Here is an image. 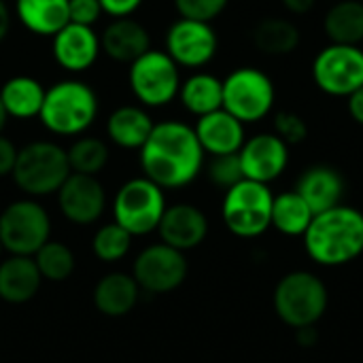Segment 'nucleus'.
<instances>
[{"mask_svg":"<svg viewBox=\"0 0 363 363\" xmlns=\"http://www.w3.org/2000/svg\"><path fill=\"white\" fill-rule=\"evenodd\" d=\"M274 100V83L259 68H236L223 81V108L242 123L262 121L266 115H270Z\"/></svg>","mask_w":363,"mask_h":363,"instance_id":"6e6552de","label":"nucleus"},{"mask_svg":"<svg viewBox=\"0 0 363 363\" xmlns=\"http://www.w3.org/2000/svg\"><path fill=\"white\" fill-rule=\"evenodd\" d=\"M132 234L128 230H123L119 223H106L102 225L91 240V249L94 255L100 262H119L128 255L130 247H132Z\"/></svg>","mask_w":363,"mask_h":363,"instance_id":"2f4dec72","label":"nucleus"},{"mask_svg":"<svg viewBox=\"0 0 363 363\" xmlns=\"http://www.w3.org/2000/svg\"><path fill=\"white\" fill-rule=\"evenodd\" d=\"M6 119H9V115H6L4 104H2V100H0V134H2V130H4V125H6Z\"/></svg>","mask_w":363,"mask_h":363,"instance_id":"37998d69","label":"nucleus"},{"mask_svg":"<svg viewBox=\"0 0 363 363\" xmlns=\"http://www.w3.org/2000/svg\"><path fill=\"white\" fill-rule=\"evenodd\" d=\"M347 108H349V115L353 117L355 123L363 125V87L355 89L351 96H347Z\"/></svg>","mask_w":363,"mask_h":363,"instance_id":"58836bf2","label":"nucleus"},{"mask_svg":"<svg viewBox=\"0 0 363 363\" xmlns=\"http://www.w3.org/2000/svg\"><path fill=\"white\" fill-rule=\"evenodd\" d=\"M102 13L100 0H68V15L72 23L94 26Z\"/></svg>","mask_w":363,"mask_h":363,"instance_id":"c9c22d12","label":"nucleus"},{"mask_svg":"<svg viewBox=\"0 0 363 363\" xmlns=\"http://www.w3.org/2000/svg\"><path fill=\"white\" fill-rule=\"evenodd\" d=\"M57 206L70 223L91 225L104 213L106 194L96 177L70 172L64 185L57 189Z\"/></svg>","mask_w":363,"mask_h":363,"instance_id":"2eb2a0df","label":"nucleus"},{"mask_svg":"<svg viewBox=\"0 0 363 363\" xmlns=\"http://www.w3.org/2000/svg\"><path fill=\"white\" fill-rule=\"evenodd\" d=\"M228 4L230 0H174V6L181 17L206 21V23L217 19L225 11Z\"/></svg>","mask_w":363,"mask_h":363,"instance_id":"f704fd0d","label":"nucleus"},{"mask_svg":"<svg viewBox=\"0 0 363 363\" xmlns=\"http://www.w3.org/2000/svg\"><path fill=\"white\" fill-rule=\"evenodd\" d=\"M238 157L245 179L268 185L287 170L289 145H285L274 132H264L245 140Z\"/></svg>","mask_w":363,"mask_h":363,"instance_id":"4468645a","label":"nucleus"},{"mask_svg":"<svg viewBox=\"0 0 363 363\" xmlns=\"http://www.w3.org/2000/svg\"><path fill=\"white\" fill-rule=\"evenodd\" d=\"M185 253L164 242L143 249L134 262V279L140 289L149 294H168L183 285L187 279Z\"/></svg>","mask_w":363,"mask_h":363,"instance_id":"f8f14e48","label":"nucleus"},{"mask_svg":"<svg viewBox=\"0 0 363 363\" xmlns=\"http://www.w3.org/2000/svg\"><path fill=\"white\" fill-rule=\"evenodd\" d=\"M98 117L96 91L77 79H66L45 91L38 113L40 123L57 136L83 134Z\"/></svg>","mask_w":363,"mask_h":363,"instance_id":"7ed1b4c3","label":"nucleus"},{"mask_svg":"<svg viewBox=\"0 0 363 363\" xmlns=\"http://www.w3.org/2000/svg\"><path fill=\"white\" fill-rule=\"evenodd\" d=\"M272 202L268 185L242 179L223 196V223L238 238H257L272 228Z\"/></svg>","mask_w":363,"mask_h":363,"instance_id":"423d86ee","label":"nucleus"},{"mask_svg":"<svg viewBox=\"0 0 363 363\" xmlns=\"http://www.w3.org/2000/svg\"><path fill=\"white\" fill-rule=\"evenodd\" d=\"M128 83L138 102L151 108L170 104L181 89L179 66L166 51L149 49L130 64Z\"/></svg>","mask_w":363,"mask_h":363,"instance_id":"1a4fd4ad","label":"nucleus"},{"mask_svg":"<svg viewBox=\"0 0 363 363\" xmlns=\"http://www.w3.org/2000/svg\"><path fill=\"white\" fill-rule=\"evenodd\" d=\"M140 296V287L134 277L123 272H111L102 277L94 287V304L106 317L128 315Z\"/></svg>","mask_w":363,"mask_h":363,"instance_id":"4be33fe9","label":"nucleus"},{"mask_svg":"<svg viewBox=\"0 0 363 363\" xmlns=\"http://www.w3.org/2000/svg\"><path fill=\"white\" fill-rule=\"evenodd\" d=\"M34 262L38 266V272L43 279L47 281H66L72 270H74V255L72 251L57 240H47L36 253H34Z\"/></svg>","mask_w":363,"mask_h":363,"instance_id":"7c9ffc66","label":"nucleus"},{"mask_svg":"<svg viewBox=\"0 0 363 363\" xmlns=\"http://www.w3.org/2000/svg\"><path fill=\"white\" fill-rule=\"evenodd\" d=\"M251 38H253L255 49L262 51L264 55L281 57V55L294 53L300 47L302 32L287 17H266L257 21Z\"/></svg>","mask_w":363,"mask_h":363,"instance_id":"393cba45","label":"nucleus"},{"mask_svg":"<svg viewBox=\"0 0 363 363\" xmlns=\"http://www.w3.org/2000/svg\"><path fill=\"white\" fill-rule=\"evenodd\" d=\"M9 28H11V15H9V9H6V2L0 0V43L6 38Z\"/></svg>","mask_w":363,"mask_h":363,"instance_id":"79ce46f5","label":"nucleus"},{"mask_svg":"<svg viewBox=\"0 0 363 363\" xmlns=\"http://www.w3.org/2000/svg\"><path fill=\"white\" fill-rule=\"evenodd\" d=\"M140 166L149 181L162 189H181L196 181L204 166V149L183 121L155 123L140 149Z\"/></svg>","mask_w":363,"mask_h":363,"instance_id":"f257e3e1","label":"nucleus"},{"mask_svg":"<svg viewBox=\"0 0 363 363\" xmlns=\"http://www.w3.org/2000/svg\"><path fill=\"white\" fill-rule=\"evenodd\" d=\"M70 172L66 149L51 140H34L17 151L11 177L23 194L49 196L57 194Z\"/></svg>","mask_w":363,"mask_h":363,"instance_id":"39448f33","label":"nucleus"},{"mask_svg":"<svg viewBox=\"0 0 363 363\" xmlns=\"http://www.w3.org/2000/svg\"><path fill=\"white\" fill-rule=\"evenodd\" d=\"M166 211L164 189L147 177L130 179L113 200V217L132 236H147L157 230Z\"/></svg>","mask_w":363,"mask_h":363,"instance_id":"0eeeda50","label":"nucleus"},{"mask_svg":"<svg viewBox=\"0 0 363 363\" xmlns=\"http://www.w3.org/2000/svg\"><path fill=\"white\" fill-rule=\"evenodd\" d=\"M274 134L285 143V145H300L308 136V123L302 115L294 111H281L274 115Z\"/></svg>","mask_w":363,"mask_h":363,"instance_id":"72a5a7b5","label":"nucleus"},{"mask_svg":"<svg viewBox=\"0 0 363 363\" xmlns=\"http://www.w3.org/2000/svg\"><path fill=\"white\" fill-rule=\"evenodd\" d=\"M296 332H298L296 338H298L300 345L311 347V345L317 342V330H315V325H313V328H302V330H296Z\"/></svg>","mask_w":363,"mask_h":363,"instance_id":"a19ab883","label":"nucleus"},{"mask_svg":"<svg viewBox=\"0 0 363 363\" xmlns=\"http://www.w3.org/2000/svg\"><path fill=\"white\" fill-rule=\"evenodd\" d=\"M272 306L285 325L294 330L313 328L323 319L330 306V291L315 272L296 270L277 283Z\"/></svg>","mask_w":363,"mask_h":363,"instance_id":"20e7f679","label":"nucleus"},{"mask_svg":"<svg viewBox=\"0 0 363 363\" xmlns=\"http://www.w3.org/2000/svg\"><path fill=\"white\" fill-rule=\"evenodd\" d=\"M43 277L34 257L11 255L0 264V300L9 304H26L40 289Z\"/></svg>","mask_w":363,"mask_h":363,"instance_id":"412c9836","label":"nucleus"},{"mask_svg":"<svg viewBox=\"0 0 363 363\" xmlns=\"http://www.w3.org/2000/svg\"><path fill=\"white\" fill-rule=\"evenodd\" d=\"M208 179L213 185H217L219 189H225V191L230 187H234L236 183H240L245 179V174H242L238 153L215 155L213 162L208 164Z\"/></svg>","mask_w":363,"mask_h":363,"instance_id":"473e14b6","label":"nucleus"},{"mask_svg":"<svg viewBox=\"0 0 363 363\" xmlns=\"http://www.w3.org/2000/svg\"><path fill=\"white\" fill-rule=\"evenodd\" d=\"M51 236V219L34 200L11 202L0 213V242L11 255L32 257Z\"/></svg>","mask_w":363,"mask_h":363,"instance_id":"9d476101","label":"nucleus"},{"mask_svg":"<svg viewBox=\"0 0 363 363\" xmlns=\"http://www.w3.org/2000/svg\"><path fill=\"white\" fill-rule=\"evenodd\" d=\"M204 153L215 155H228L238 153L245 145V123L238 121L232 113L225 108L213 111L208 115L198 117V123L194 128Z\"/></svg>","mask_w":363,"mask_h":363,"instance_id":"a211bd4d","label":"nucleus"},{"mask_svg":"<svg viewBox=\"0 0 363 363\" xmlns=\"http://www.w3.org/2000/svg\"><path fill=\"white\" fill-rule=\"evenodd\" d=\"M219 40L211 23L196 19H177L166 32V53L177 66L200 68L217 53Z\"/></svg>","mask_w":363,"mask_h":363,"instance_id":"ddd939ff","label":"nucleus"},{"mask_svg":"<svg viewBox=\"0 0 363 363\" xmlns=\"http://www.w3.org/2000/svg\"><path fill=\"white\" fill-rule=\"evenodd\" d=\"M17 151L19 149L13 145V140L0 134V177H11L17 162Z\"/></svg>","mask_w":363,"mask_h":363,"instance_id":"e433bc0d","label":"nucleus"},{"mask_svg":"<svg viewBox=\"0 0 363 363\" xmlns=\"http://www.w3.org/2000/svg\"><path fill=\"white\" fill-rule=\"evenodd\" d=\"M291 15H306L315 9L317 0H281Z\"/></svg>","mask_w":363,"mask_h":363,"instance_id":"ea45409f","label":"nucleus"},{"mask_svg":"<svg viewBox=\"0 0 363 363\" xmlns=\"http://www.w3.org/2000/svg\"><path fill=\"white\" fill-rule=\"evenodd\" d=\"M45 87L28 74L11 77L0 87V100L4 104V111L9 117L15 119H32L38 117L43 100H45Z\"/></svg>","mask_w":363,"mask_h":363,"instance_id":"a878e982","label":"nucleus"},{"mask_svg":"<svg viewBox=\"0 0 363 363\" xmlns=\"http://www.w3.org/2000/svg\"><path fill=\"white\" fill-rule=\"evenodd\" d=\"M302 240L315 264L328 268L347 266L363 253V213L347 204L319 213Z\"/></svg>","mask_w":363,"mask_h":363,"instance_id":"f03ea898","label":"nucleus"},{"mask_svg":"<svg viewBox=\"0 0 363 363\" xmlns=\"http://www.w3.org/2000/svg\"><path fill=\"white\" fill-rule=\"evenodd\" d=\"M345 189L347 185H345L342 174L336 168L325 166V164L306 168L296 183V191L304 198V202L311 206L315 215L342 204Z\"/></svg>","mask_w":363,"mask_h":363,"instance_id":"6ab92c4d","label":"nucleus"},{"mask_svg":"<svg viewBox=\"0 0 363 363\" xmlns=\"http://www.w3.org/2000/svg\"><path fill=\"white\" fill-rule=\"evenodd\" d=\"M15 11L23 28L38 36H55L70 23L68 0H15Z\"/></svg>","mask_w":363,"mask_h":363,"instance_id":"b1692460","label":"nucleus"},{"mask_svg":"<svg viewBox=\"0 0 363 363\" xmlns=\"http://www.w3.org/2000/svg\"><path fill=\"white\" fill-rule=\"evenodd\" d=\"M181 104L196 117L223 108V81L208 72H196L181 83Z\"/></svg>","mask_w":363,"mask_h":363,"instance_id":"bb28decb","label":"nucleus"},{"mask_svg":"<svg viewBox=\"0 0 363 363\" xmlns=\"http://www.w3.org/2000/svg\"><path fill=\"white\" fill-rule=\"evenodd\" d=\"M315 213L304 202V198L294 191H283L281 196H274L272 202V228L289 238L304 236Z\"/></svg>","mask_w":363,"mask_h":363,"instance_id":"c85d7f7f","label":"nucleus"},{"mask_svg":"<svg viewBox=\"0 0 363 363\" xmlns=\"http://www.w3.org/2000/svg\"><path fill=\"white\" fill-rule=\"evenodd\" d=\"M51 51L55 62L68 72H83L91 68L100 55V36L91 26L66 23L55 36H51Z\"/></svg>","mask_w":363,"mask_h":363,"instance_id":"dca6fc26","label":"nucleus"},{"mask_svg":"<svg viewBox=\"0 0 363 363\" xmlns=\"http://www.w3.org/2000/svg\"><path fill=\"white\" fill-rule=\"evenodd\" d=\"M323 32L330 43L359 45L363 40V0H340L323 17Z\"/></svg>","mask_w":363,"mask_h":363,"instance_id":"cd10ccee","label":"nucleus"},{"mask_svg":"<svg viewBox=\"0 0 363 363\" xmlns=\"http://www.w3.org/2000/svg\"><path fill=\"white\" fill-rule=\"evenodd\" d=\"M153 125L155 123L145 108L125 104L108 115L106 134L121 149H143Z\"/></svg>","mask_w":363,"mask_h":363,"instance_id":"5701e85b","label":"nucleus"},{"mask_svg":"<svg viewBox=\"0 0 363 363\" xmlns=\"http://www.w3.org/2000/svg\"><path fill=\"white\" fill-rule=\"evenodd\" d=\"M68 153V164L70 170L77 174H89V177H98L106 162H108V147L104 140L96 138V136H81L77 138Z\"/></svg>","mask_w":363,"mask_h":363,"instance_id":"c756f323","label":"nucleus"},{"mask_svg":"<svg viewBox=\"0 0 363 363\" xmlns=\"http://www.w3.org/2000/svg\"><path fill=\"white\" fill-rule=\"evenodd\" d=\"M315 85L334 98H347L363 87V49L330 43L313 60Z\"/></svg>","mask_w":363,"mask_h":363,"instance_id":"9b49d317","label":"nucleus"},{"mask_svg":"<svg viewBox=\"0 0 363 363\" xmlns=\"http://www.w3.org/2000/svg\"><path fill=\"white\" fill-rule=\"evenodd\" d=\"M143 0H100V6L111 17H130Z\"/></svg>","mask_w":363,"mask_h":363,"instance_id":"4c0bfd02","label":"nucleus"},{"mask_svg":"<svg viewBox=\"0 0 363 363\" xmlns=\"http://www.w3.org/2000/svg\"><path fill=\"white\" fill-rule=\"evenodd\" d=\"M157 232L164 245L185 253L204 242L208 234V219L194 204H172L166 206Z\"/></svg>","mask_w":363,"mask_h":363,"instance_id":"f3484780","label":"nucleus"},{"mask_svg":"<svg viewBox=\"0 0 363 363\" xmlns=\"http://www.w3.org/2000/svg\"><path fill=\"white\" fill-rule=\"evenodd\" d=\"M2 251H4V247H2V242H0V255H2Z\"/></svg>","mask_w":363,"mask_h":363,"instance_id":"c03bdc74","label":"nucleus"},{"mask_svg":"<svg viewBox=\"0 0 363 363\" xmlns=\"http://www.w3.org/2000/svg\"><path fill=\"white\" fill-rule=\"evenodd\" d=\"M100 47L111 60L132 64L151 49V36L140 21L132 17H115L104 28Z\"/></svg>","mask_w":363,"mask_h":363,"instance_id":"aec40b11","label":"nucleus"}]
</instances>
